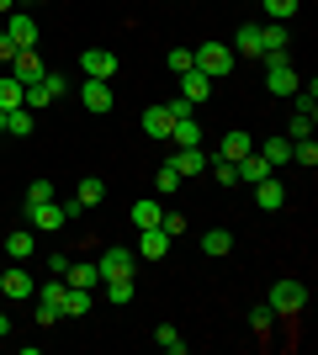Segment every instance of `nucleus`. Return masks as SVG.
<instances>
[{"mask_svg":"<svg viewBox=\"0 0 318 355\" xmlns=\"http://www.w3.org/2000/svg\"><path fill=\"white\" fill-rule=\"evenodd\" d=\"M27 223H32V234H59L69 223V212L59 202H27Z\"/></svg>","mask_w":318,"mask_h":355,"instance_id":"5","label":"nucleus"},{"mask_svg":"<svg viewBox=\"0 0 318 355\" xmlns=\"http://www.w3.org/2000/svg\"><path fill=\"white\" fill-rule=\"evenodd\" d=\"M233 170H239V180H249V186H255V180H265V175H271V164L260 159V148H249V154H244V159L233 164Z\"/></svg>","mask_w":318,"mask_h":355,"instance_id":"23","label":"nucleus"},{"mask_svg":"<svg viewBox=\"0 0 318 355\" xmlns=\"http://www.w3.org/2000/svg\"><path fill=\"white\" fill-rule=\"evenodd\" d=\"M64 282H69V286H91V292H96V286H101V270H96L91 260H80V266L69 260V270H64Z\"/></svg>","mask_w":318,"mask_h":355,"instance_id":"24","label":"nucleus"},{"mask_svg":"<svg viewBox=\"0 0 318 355\" xmlns=\"http://www.w3.org/2000/svg\"><path fill=\"white\" fill-rule=\"evenodd\" d=\"M170 69H175V74H186V69H197V59H191V48H170Z\"/></svg>","mask_w":318,"mask_h":355,"instance_id":"39","label":"nucleus"},{"mask_svg":"<svg viewBox=\"0 0 318 355\" xmlns=\"http://www.w3.org/2000/svg\"><path fill=\"white\" fill-rule=\"evenodd\" d=\"M159 228H165L170 239H181V234H186V212H165V218H159Z\"/></svg>","mask_w":318,"mask_h":355,"instance_id":"42","label":"nucleus"},{"mask_svg":"<svg viewBox=\"0 0 318 355\" xmlns=\"http://www.w3.org/2000/svg\"><path fill=\"white\" fill-rule=\"evenodd\" d=\"M64 286H69V282H64ZM91 302H96L91 286H69V292H64V318H85V313H91Z\"/></svg>","mask_w":318,"mask_h":355,"instance_id":"14","label":"nucleus"},{"mask_svg":"<svg viewBox=\"0 0 318 355\" xmlns=\"http://www.w3.org/2000/svg\"><path fill=\"white\" fill-rule=\"evenodd\" d=\"M154 345H159L165 355H181L186 350V340H181V329H175V324H159V329H154Z\"/></svg>","mask_w":318,"mask_h":355,"instance_id":"30","label":"nucleus"},{"mask_svg":"<svg viewBox=\"0 0 318 355\" xmlns=\"http://www.w3.org/2000/svg\"><path fill=\"white\" fill-rule=\"evenodd\" d=\"M292 159L303 164V170H313V164H318V148H313V138H297V144H292Z\"/></svg>","mask_w":318,"mask_h":355,"instance_id":"36","label":"nucleus"},{"mask_svg":"<svg viewBox=\"0 0 318 355\" xmlns=\"http://www.w3.org/2000/svg\"><path fill=\"white\" fill-rule=\"evenodd\" d=\"M6 37H11L16 48H37V21H32L27 11H11V27H6Z\"/></svg>","mask_w":318,"mask_h":355,"instance_id":"13","label":"nucleus"},{"mask_svg":"<svg viewBox=\"0 0 318 355\" xmlns=\"http://www.w3.org/2000/svg\"><path fill=\"white\" fill-rule=\"evenodd\" d=\"M170 244H175V239H170L165 228H138V250L133 254H143V260H165Z\"/></svg>","mask_w":318,"mask_h":355,"instance_id":"8","label":"nucleus"},{"mask_svg":"<svg viewBox=\"0 0 318 355\" xmlns=\"http://www.w3.org/2000/svg\"><path fill=\"white\" fill-rule=\"evenodd\" d=\"M106 297H112V302H133V276H112V282H106Z\"/></svg>","mask_w":318,"mask_h":355,"instance_id":"34","label":"nucleus"},{"mask_svg":"<svg viewBox=\"0 0 318 355\" xmlns=\"http://www.w3.org/2000/svg\"><path fill=\"white\" fill-rule=\"evenodd\" d=\"M32 128H37V112H27V106H16V112H6V133H11V138H27Z\"/></svg>","mask_w":318,"mask_h":355,"instance_id":"28","label":"nucleus"},{"mask_svg":"<svg viewBox=\"0 0 318 355\" xmlns=\"http://www.w3.org/2000/svg\"><path fill=\"white\" fill-rule=\"evenodd\" d=\"M170 128H175V117H170L165 106H149V112H143V133L149 138H170Z\"/></svg>","mask_w":318,"mask_h":355,"instance_id":"25","label":"nucleus"},{"mask_svg":"<svg viewBox=\"0 0 318 355\" xmlns=\"http://www.w3.org/2000/svg\"><path fill=\"white\" fill-rule=\"evenodd\" d=\"M11 74L21 80V85L43 80V59H37V48H16V53H11Z\"/></svg>","mask_w":318,"mask_h":355,"instance_id":"10","label":"nucleus"},{"mask_svg":"<svg viewBox=\"0 0 318 355\" xmlns=\"http://www.w3.org/2000/svg\"><path fill=\"white\" fill-rule=\"evenodd\" d=\"M233 53H244V59H265V48H260V27H255V21L233 32Z\"/></svg>","mask_w":318,"mask_h":355,"instance_id":"18","label":"nucleus"},{"mask_svg":"<svg viewBox=\"0 0 318 355\" xmlns=\"http://www.w3.org/2000/svg\"><path fill=\"white\" fill-rule=\"evenodd\" d=\"M207 170L223 180V186H239V170H233V159H223V154H207Z\"/></svg>","mask_w":318,"mask_h":355,"instance_id":"32","label":"nucleus"},{"mask_svg":"<svg viewBox=\"0 0 318 355\" xmlns=\"http://www.w3.org/2000/svg\"><path fill=\"white\" fill-rule=\"evenodd\" d=\"M170 138H175V144H181V148H197V144H202V128H197V122H191V117H181V122H175V128H170Z\"/></svg>","mask_w":318,"mask_h":355,"instance_id":"31","label":"nucleus"},{"mask_svg":"<svg viewBox=\"0 0 318 355\" xmlns=\"http://www.w3.org/2000/svg\"><path fill=\"white\" fill-rule=\"evenodd\" d=\"M0 133H6V112H0Z\"/></svg>","mask_w":318,"mask_h":355,"instance_id":"47","label":"nucleus"},{"mask_svg":"<svg viewBox=\"0 0 318 355\" xmlns=\"http://www.w3.org/2000/svg\"><path fill=\"white\" fill-rule=\"evenodd\" d=\"M202 250H207V254H228V250H233L228 228H207V234H202Z\"/></svg>","mask_w":318,"mask_h":355,"instance_id":"33","label":"nucleus"},{"mask_svg":"<svg viewBox=\"0 0 318 355\" xmlns=\"http://www.w3.org/2000/svg\"><path fill=\"white\" fill-rule=\"evenodd\" d=\"M0 11H6V16H11V0H0Z\"/></svg>","mask_w":318,"mask_h":355,"instance_id":"46","label":"nucleus"},{"mask_svg":"<svg viewBox=\"0 0 318 355\" xmlns=\"http://www.w3.org/2000/svg\"><path fill=\"white\" fill-rule=\"evenodd\" d=\"M64 292H69V286H64V276H53V282L37 292V324H43V329H53V324L64 318Z\"/></svg>","mask_w":318,"mask_h":355,"instance_id":"4","label":"nucleus"},{"mask_svg":"<svg viewBox=\"0 0 318 355\" xmlns=\"http://www.w3.org/2000/svg\"><path fill=\"white\" fill-rule=\"evenodd\" d=\"M0 292H6V297H11V302H16V297H32V292H37V286H32V276H27V270H21V266H11V270H6V276H0Z\"/></svg>","mask_w":318,"mask_h":355,"instance_id":"15","label":"nucleus"},{"mask_svg":"<svg viewBox=\"0 0 318 355\" xmlns=\"http://www.w3.org/2000/svg\"><path fill=\"white\" fill-rule=\"evenodd\" d=\"M154 191H159V196H170V191H181V170H175V164H165V170H159V175H154Z\"/></svg>","mask_w":318,"mask_h":355,"instance_id":"35","label":"nucleus"},{"mask_svg":"<svg viewBox=\"0 0 318 355\" xmlns=\"http://www.w3.org/2000/svg\"><path fill=\"white\" fill-rule=\"evenodd\" d=\"M133 250H106L101 260H96V270H101V282H112V276H133Z\"/></svg>","mask_w":318,"mask_h":355,"instance_id":"11","label":"nucleus"},{"mask_svg":"<svg viewBox=\"0 0 318 355\" xmlns=\"http://www.w3.org/2000/svg\"><path fill=\"white\" fill-rule=\"evenodd\" d=\"M6 254H11V260H32V254H37V239H32V228H16V234H6Z\"/></svg>","mask_w":318,"mask_h":355,"instance_id":"21","label":"nucleus"},{"mask_svg":"<svg viewBox=\"0 0 318 355\" xmlns=\"http://www.w3.org/2000/svg\"><path fill=\"white\" fill-rule=\"evenodd\" d=\"M297 85H303V80H297V64H292L287 53H271V59H265V90H271V96H292Z\"/></svg>","mask_w":318,"mask_h":355,"instance_id":"3","label":"nucleus"},{"mask_svg":"<svg viewBox=\"0 0 318 355\" xmlns=\"http://www.w3.org/2000/svg\"><path fill=\"white\" fill-rule=\"evenodd\" d=\"M80 69H85V80H112V74H117V53H112V48H85V53H80Z\"/></svg>","mask_w":318,"mask_h":355,"instance_id":"7","label":"nucleus"},{"mask_svg":"<svg viewBox=\"0 0 318 355\" xmlns=\"http://www.w3.org/2000/svg\"><path fill=\"white\" fill-rule=\"evenodd\" d=\"M21 101H27V85H21V80L6 69V74H0V112H16Z\"/></svg>","mask_w":318,"mask_h":355,"instance_id":"17","label":"nucleus"},{"mask_svg":"<svg viewBox=\"0 0 318 355\" xmlns=\"http://www.w3.org/2000/svg\"><path fill=\"white\" fill-rule=\"evenodd\" d=\"M11 53H16V43H11V37H6V32H0V74L11 69Z\"/></svg>","mask_w":318,"mask_h":355,"instance_id":"44","label":"nucleus"},{"mask_svg":"<svg viewBox=\"0 0 318 355\" xmlns=\"http://www.w3.org/2000/svg\"><path fill=\"white\" fill-rule=\"evenodd\" d=\"M170 164L181 170V180H186V175H202V170H207V148H202V144H197V148H181Z\"/></svg>","mask_w":318,"mask_h":355,"instance_id":"19","label":"nucleus"},{"mask_svg":"<svg viewBox=\"0 0 318 355\" xmlns=\"http://www.w3.org/2000/svg\"><path fill=\"white\" fill-rule=\"evenodd\" d=\"M287 27H281V21H265V27H260V48H265V53H287Z\"/></svg>","mask_w":318,"mask_h":355,"instance_id":"27","label":"nucleus"},{"mask_svg":"<svg viewBox=\"0 0 318 355\" xmlns=\"http://www.w3.org/2000/svg\"><path fill=\"white\" fill-rule=\"evenodd\" d=\"M260 6H265V16H271V21H287V16L297 11V0H260Z\"/></svg>","mask_w":318,"mask_h":355,"instance_id":"38","label":"nucleus"},{"mask_svg":"<svg viewBox=\"0 0 318 355\" xmlns=\"http://www.w3.org/2000/svg\"><path fill=\"white\" fill-rule=\"evenodd\" d=\"M27 202H53V180H43V175H37V180L27 186Z\"/></svg>","mask_w":318,"mask_h":355,"instance_id":"41","label":"nucleus"},{"mask_svg":"<svg viewBox=\"0 0 318 355\" xmlns=\"http://www.w3.org/2000/svg\"><path fill=\"white\" fill-rule=\"evenodd\" d=\"M255 207H260V212H281V207H287V186H281V180H271V175L255 180Z\"/></svg>","mask_w":318,"mask_h":355,"instance_id":"9","label":"nucleus"},{"mask_svg":"<svg viewBox=\"0 0 318 355\" xmlns=\"http://www.w3.org/2000/svg\"><path fill=\"white\" fill-rule=\"evenodd\" d=\"M207 90H212V80H207L202 69H186V74H181V96H186L191 106H197V101H207Z\"/></svg>","mask_w":318,"mask_h":355,"instance_id":"20","label":"nucleus"},{"mask_svg":"<svg viewBox=\"0 0 318 355\" xmlns=\"http://www.w3.org/2000/svg\"><path fill=\"white\" fill-rule=\"evenodd\" d=\"M64 90H69V80H64L59 69H43V80H32V85H27V101H21V106H27V112H43V106L59 101Z\"/></svg>","mask_w":318,"mask_h":355,"instance_id":"2","label":"nucleus"},{"mask_svg":"<svg viewBox=\"0 0 318 355\" xmlns=\"http://www.w3.org/2000/svg\"><path fill=\"white\" fill-rule=\"evenodd\" d=\"M127 218H133L138 228H159V218H165V207H159L154 196H143V202H133V212H127Z\"/></svg>","mask_w":318,"mask_h":355,"instance_id":"26","label":"nucleus"},{"mask_svg":"<svg viewBox=\"0 0 318 355\" xmlns=\"http://www.w3.org/2000/svg\"><path fill=\"white\" fill-rule=\"evenodd\" d=\"M191 59H197V69L207 74L212 85H218V80L233 69V59H239V53H233L228 43H202V48H191Z\"/></svg>","mask_w":318,"mask_h":355,"instance_id":"1","label":"nucleus"},{"mask_svg":"<svg viewBox=\"0 0 318 355\" xmlns=\"http://www.w3.org/2000/svg\"><path fill=\"white\" fill-rule=\"evenodd\" d=\"M80 101H85V112L101 117V112H112V85H106V80H85V85H80Z\"/></svg>","mask_w":318,"mask_h":355,"instance_id":"12","label":"nucleus"},{"mask_svg":"<svg viewBox=\"0 0 318 355\" xmlns=\"http://www.w3.org/2000/svg\"><path fill=\"white\" fill-rule=\"evenodd\" d=\"M101 196H106V186L96 175H85V180H80V191H75V207L80 212H85V207H101Z\"/></svg>","mask_w":318,"mask_h":355,"instance_id":"29","label":"nucleus"},{"mask_svg":"<svg viewBox=\"0 0 318 355\" xmlns=\"http://www.w3.org/2000/svg\"><path fill=\"white\" fill-rule=\"evenodd\" d=\"M32 6H48V0H32Z\"/></svg>","mask_w":318,"mask_h":355,"instance_id":"48","label":"nucleus"},{"mask_svg":"<svg viewBox=\"0 0 318 355\" xmlns=\"http://www.w3.org/2000/svg\"><path fill=\"white\" fill-rule=\"evenodd\" d=\"M249 148H255V138L244 133V128H233V133H223V144H218V154H223V159H233V164H239L244 154H249Z\"/></svg>","mask_w":318,"mask_h":355,"instance_id":"16","label":"nucleus"},{"mask_svg":"<svg viewBox=\"0 0 318 355\" xmlns=\"http://www.w3.org/2000/svg\"><path fill=\"white\" fill-rule=\"evenodd\" d=\"M249 324H255V334H260V340H271V329H276V313H271V308H255V313H249Z\"/></svg>","mask_w":318,"mask_h":355,"instance_id":"37","label":"nucleus"},{"mask_svg":"<svg viewBox=\"0 0 318 355\" xmlns=\"http://www.w3.org/2000/svg\"><path fill=\"white\" fill-rule=\"evenodd\" d=\"M303 302H308V286L303 282H276L265 308H271V313H303Z\"/></svg>","mask_w":318,"mask_h":355,"instance_id":"6","label":"nucleus"},{"mask_svg":"<svg viewBox=\"0 0 318 355\" xmlns=\"http://www.w3.org/2000/svg\"><path fill=\"white\" fill-rule=\"evenodd\" d=\"M6 334H11V318H6V313H0V340H6Z\"/></svg>","mask_w":318,"mask_h":355,"instance_id":"45","label":"nucleus"},{"mask_svg":"<svg viewBox=\"0 0 318 355\" xmlns=\"http://www.w3.org/2000/svg\"><path fill=\"white\" fill-rule=\"evenodd\" d=\"M287 138H292V144H297V138H313V117H303V112H297V117L287 122Z\"/></svg>","mask_w":318,"mask_h":355,"instance_id":"40","label":"nucleus"},{"mask_svg":"<svg viewBox=\"0 0 318 355\" xmlns=\"http://www.w3.org/2000/svg\"><path fill=\"white\" fill-rule=\"evenodd\" d=\"M260 159L271 164V170H276V164H292V138H287V133L265 138V148H260Z\"/></svg>","mask_w":318,"mask_h":355,"instance_id":"22","label":"nucleus"},{"mask_svg":"<svg viewBox=\"0 0 318 355\" xmlns=\"http://www.w3.org/2000/svg\"><path fill=\"white\" fill-rule=\"evenodd\" d=\"M165 112L181 122V117H191V101H186V96H175V101H165Z\"/></svg>","mask_w":318,"mask_h":355,"instance_id":"43","label":"nucleus"}]
</instances>
